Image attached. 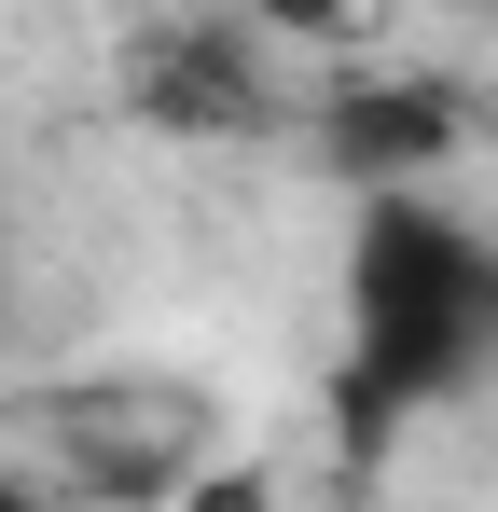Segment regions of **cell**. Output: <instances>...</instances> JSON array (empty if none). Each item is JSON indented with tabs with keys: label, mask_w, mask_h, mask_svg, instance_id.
<instances>
[{
	"label": "cell",
	"mask_w": 498,
	"mask_h": 512,
	"mask_svg": "<svg viewBox=\"0 0 498 512\" xmlns=\"http://www.w3.org/2000/svg\"><path fill=\"white\" fill-rule=\"evenodd\" d=\"M485 374H498V236L471 208H443L429 180L360 194V222H346V360H332L346 443H402L415 416L471 402Z\"/></svg>",
	"instance_id": "cell-1"
},
{
	"label": "cell",
	"mask_w": 498,
	"mask_h": 512,
	"mask_svg": "<svg viewBox=\"0 0 498 512\" xmlns=\"http://www.w3.org/2000/svg\"><path fill=\"white\" fill-rule=\"evenodd\" d=\"M125 125L153 139H208V153H249V139H305V84H291V42L249 28L236 0L208 14H153L125 42Z\"/></svg>",
	"instance_id": "cell-2"
},
{
	"label": "cell",
	"mask_w": 498,
	"mask_h": 512,
	"mask_svg": "<svg viewBox=\"0 0 498 512\" xmlns=\"http://www.w3.org/2000/svg\"><path fill=\"white\" fill-rule=\"evenodd\" d=\"M42 457H56V499L97 512H166L208 471V402L180 374H70L42 402Z\"/></svg>",
	"instance_id": "cell-3"
},
{
	"label": "cell",
	"mask_w": 498,
	"mask_h": 512,
	"mask_svg": "<svg viewBox=\"0 0 498 512\" xmlns=\"http://www.w3.org/2000/svg\"><path fill=\"white\" fill-rule=\"evenodd\" d=\"M305 153H319L346 194H388V180H429L443 153H457V111L429 84H305Z\"/></svg>",
	"instance_id": "cell-4"
},
{
	"label": "cell",
	"mask_w": 498,
	"mask_h": 512,
	"mask_svg": "<svg viewBox=\"0 0 498 512\" xmlns=\"http://www.w3.org/2000/svg\"><path fill=\"white\" fill-rule=\"evenodd\" d=\"M249 28H277V42H291V56H305V42H346V14H360V0H236Z\"/></svg>",
	"instance_id": "cell-5"
},
{
	"label": "cell",
	"mask_w": 498,
	"mask_h": 512,
	"mask_svg": "<svg viewBox=\"0 0 498 512\" xmlns=\"http://www.w3.org/2000/svg\"><path fill=\"white\" fill-rule=\"evenodd\" d=\"M166 512H277V485H263V471H194Z\"/></svg>",
	"instance_id": "cell-6"
},
{
	"label": "cell",
	"mask_w": 498,
	"mask_h": 512,
	"mask_svg": "<svg viewBox=\"0 0 498 512\" xmlns=\"http://www.w3.org/2000/svg\"><path fill=\"white\" fill-rule=\"evenodd\" d=\"M0 512H56V485H28V471H0Z\"/></svg>",
	"instance_id": "cell-7"
},
{
	"label": "cell",
	"mask_w": 498,
	"mask_h": 512,
	"mask_svg": "<svg viewBox=\"0 0 498 512\" xmlns=\"http://www.w3.org/2000/svg\"><path fill=\"white\" fill-rule=\"evenodd\" d=\"M0 305H14V277H0Z\"/></svg>",
	"instance_id": "cell-8"
}]
</instances>
